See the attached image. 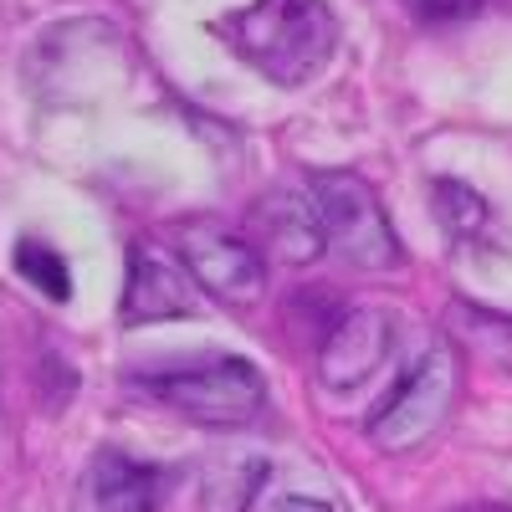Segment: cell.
<instances>
[{"instance_id":"cell-1","label":"cell","mask_w":512,"mask_h":512,"mask_svg":"<svg viewBox=\"0 0 512 512\" xmlns=\"http://www.w3.org/2000/svg\"><path fill=\"white\" fill-rule=\"evenodd\" d=\"M226 47L277 88H308L338 52V16L328 0H251L216 21Z\"/></svg>"},{"instance_id":"cell-2","label":"cell","mask_w":512,"mask_h":512,"mask_svg":"<svg viewBox=\"0 0 512 512\" xmlns=\"http://www.w3.org/2000/svg\"><path fill=\"white\" fill-rule=\"evenodd\" d=\"M139 390H149L159 405L180 410L185 420H200V425H246L267 400V384L256 374V364L236 354L139 374Z\"/></svg>"},{"instance_id":"cell-3","label":"cell","mask_w":512,"mask_h":512,"mask_svg":"<svg viewBox=\"0 0 512 512\" xmlns=\"http://www.w3.org/2000/svg\"><path fill=\"white\" fill-rule=\"evenodd\" d=\"M313 200H318V221L323 241L344 256L359 272H395L400 267V236L384 216V205L369 180H359L354 169H333V175H313Z\"/></svg>"},{"instance_id":"cell-4","label":"cell","mask_w":512,"mask_h":512,"mask_svg":"<svg viewBox=\"0 0 512 512\" xmlns=\"http://www.w3.org/2000/svg\"><path fill=\"white\" fill-rule=\"evenodd\" d=\"M456 390H461V364L446 344H436L420 364L405 369V379L390 390V400L374 410L369 441L384 446V451H415L420 441H431L446 425Z\"/></svg>"},{"instance_id":"cell-5","label":"cell","mask_w":512,"mask_h":512,"mask_svg":"<svg viewBox=\"0 0 512 512\" xmlns=\"http://www.w3.org/2000/svg\"><path fill=\"white\" fill-rule=\"evenodd\" d=\"M175 256L190 267V277L221 297V303H256L267 287V262H262V246H251L246 236L226 231V226H210V221H190L180 226V246Z\"/></svg>"},{"instance_id":"cell-6","label":"cell","mask_w":512,"mask_h":512,"mask_svg":"<svg viewBox=\"0 0 512 512\" xmlns=\"http://www.w3.org/2000/svg\"><path fill=\"white\" fill-rule=\"evenodd\" d=\"M200 308V282L180 256L159 246H134L128 256V282H123V323H164V318H190Z\"/></svg>"},{"instance_id":"cell-7","label":"cell","mask_w":512,"mask_h":512,"mask_svg":"<svg viewBox=\"0 0 512 512\" xmlns=\"http://www.w3.org/2000/svg\"><path fill=\"white\" fill-rule=\"evenodd\" d=\"M395 344V328H390V313L379 308H354L344 313L328 338H323V354H318V384L328 395H354L359 384L384 364Z\"/></svg>"},{"instance_id":"cell-8","label":"cell","mask_w":512,"mask_h":512,"mask_svg":"<svg viewBox=\"0 0 512 512\" xmlns=\"http://www.w3.org/2000/svg\"><path fill=\"white\" fill-rule=\"evenodd\" d=\"M251 231L262 241V251L282 256L292 267H308L323 256V221H318V200L313 185H277L251 205Z\"/></svg>"},{"instance_id":"cell-9","label":"cell","mask_w":512,"mask_h":512,"mask_svg":"<svg viewBox=\"0 0 512 512\" xmlns=\"http://www.w3.org/2000/svg\"><path fill=\"white\" fill-rule=\"evenodd\" d=\"M88 487L98 512H159L169 497V472L128 451H98Z\"/></svg>"},{"instance_id":"cell-10","label":"cell","mask_w":512,"mask_h":512,"mask_svg":"<svg viewBox=\"0 0 512 512\" xmlns=\"http://www.w3.org/2000/svg\"><path fill=\"white\" fill-rule=\"evenodd\" d=\"M431 210H436V221L446 226L451 241H472L487 226V200L461 180H436L431 185Z\"/></svg>"},{"instance_id":"cell-11","label":"cell","mask_w":512,"mask_h":512,"mask_svg":"<svg viewBox=\"0 0 512 512\" xmlns=\"http://www.w3.org/2000/svg\"><path fill=\"white\" fill-rule=\"evenodd\" d=\"M16 272L36 287V292H47L52 303H67V292H72V272H67V262L47 246V241H16Z\"/></svg>"},{"instance_id":"cell-12","label":"cell","mask_w":512,"mask_h":512,"mask_svg":"<svg viewBox=\"0 0 512 512\" xmlns=\"http://www.w3.org/2000/svg\"><path fill=\"white\" fill-rule=\"evenodd\" d=\"M487 0H410V16L425 26H446V21H472Z\"/></svg>"},{"instance_id":"cell-13","label":"cell","mask_w":512,"mask_h":512,"mask_svg":"<svg viewBox=\"0 0 512 512\" xmlns=\"http://www.w3.org/2000/svg\"><path fill=\"white\" fill-rule=\"evenodd\" d=\"M272 512H333L328 502H318V497H282Z\"/></svg>"}]
</instances>
